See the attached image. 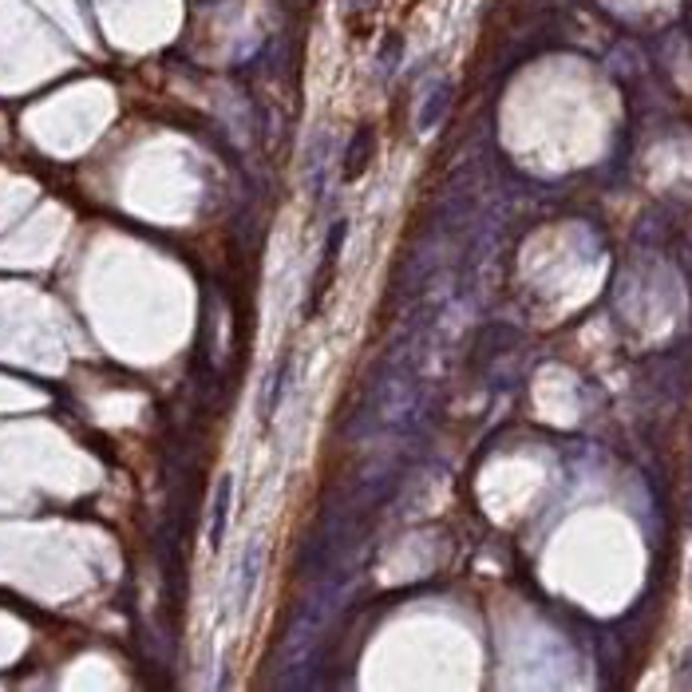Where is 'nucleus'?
Here are the masks:
<instances>
[{"label": "nucleus", "instance_id": "nucleus-1", "mask_svg": "<svg viewBox=\"0 0 692 692\" xmlns=\"http://www.w3.org/2000/svg\"><path fill=\"white\" fill-rule=\"evenodd\" d=\"M230 491H234V483H230V479H222V486H218V506H214V542H222V535H226Z\"/></svg>", "mask_w": 692, "mask_h": 692}]
</instances>
